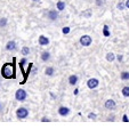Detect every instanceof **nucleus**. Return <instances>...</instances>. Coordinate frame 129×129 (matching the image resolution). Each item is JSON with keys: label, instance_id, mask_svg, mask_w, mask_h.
<instances>
[{"label": "nucleus", "instance_id": "6e6552de", "mask_svg": "<svg viewBox=\"0 0 129 129\" xmlns=\"http://www.w3.org/2000/svg\"><path fill=\"white\" fill-rule=\"evenodd\" d=\"M69 113H70V109L66 106H59L58 109V114L61 115V117H66V115H69Z\"/></svg>", "mask_w": 129, "mask_h": 129}, {"label": "nucleus", "instance_id": "f3484780", "mask_svg": "<svg viewBox=\"0 0 129 129\" xmlns=\"http://www.w3.org/2000/svg\"><path fill=\"white\" fill-rule=\"evenodd\" d=\"M106 59H107V62H113V61H114V54H113V53H109L106 55Z\"/></svg>", "mask_w": 129, "mask_h": 129}, {"label": "nucleus", "instance_id": "412c9836", "mask_svg": "<svg viewBox=\"0 0 129 129\" xmlns=\"http://www.w3.org/2000/svg\"><path fill=\"white\" fill-rule=\"evenodd\" d=\"M88 119L95 120V119H97V115H96V113H89L88 114Z\"/></svg>", "mask_w": 129, "mask_h": 129}, {"label": "nucleus", "instance_id": "bb28decb", "mask_svg": "<svg viewBox=\"0 0 129 129\" xmlns=\"http://www.w3.org/2000/svg\"><path fill=\"white\" fill-rule=\"evenodd\" d=\"M123 121H128V118H127V115H123Z\"/></svg>", "mask_w": 129, "mask_h": 129}, {"label": "nucleus", "instance_id": "b1692460", "mask_svg": "<svg viewBox=\"0 0 129 129\" xmlns=\"http://www.w3.org/2000/svg\"><path fill=\"white\" fill-rule=\"evenodd\" d=\"M96 5H97V6L103 5V0H97V1H96Z\"/></svg>", "mask_w": 129, "mask_h": 129}, {"label": "nucleus", "instance_id": "dca6fc26", "mask_svg": "<svg viewBox=\"0 0 129 129\" xmlns=\"http://www.w3.org/2000/svg\"><path fill=\"white\" fill-rule=\"evenodd\" d=\"M122 95H123L124 97H129V87L128 86L122 88Z\"/></svg>", "mask_w": 129, "mask_h": 129}, {"label": "nucleus", "instance_id": "2f4dec72", "mask_svg": "<svg viewBox=\"0 0 129 129\" xmlns=\"http://www.w3.org/2000/svg\"><path fill=\"white\" fill-rule=\"evenodd\" d=\"M32 1H38V0H32Z\"/></svg>", "mask_w": 129, "mask_h": 129}, {"label": "nucleus", "instance_id": "423d86ee", "mask_svg": "<svg viewBox=\"0 0 129 129\" xmlns=\"http://www.w3.org/2000/svg\"><path fill=\"white\" fill-rule=\"evenodd\" d=\"M104 106H105V109H106V110H114L115 106H117V103H115V101H113V100H111V98H110V100L105 101Z\"/></svg>", "mask_w": 129, "mask_h": 129}, {"label": "nucleus", "instance_id": "7c9ffc66", "mask_svg": "<svg viewBox=\"0 0 129 129\" xmlns=\"http://www.w3.org/2000/svg\"><path fill=\"white\" fill-rule=\"evenodd\" d=\"M78 91H79L78 89H76V90H74V95H78Z\"/></svg>", "mask_w": 129, "mask_h": 129}, {"label": "nucleus", "instance_id": "1a4fd4ad", "mask_svg": "<svg viewBox=\"0 0 129 129\" xmlns=\"http://www.w3.org/2000/svg\"><path fill=\"white\" fill-rule=\"evenodd\" d=\"M78 80H79L78 76H76V74H72V76H70V77H69V79H68V82L70 83L71 86H76L77 83H78Z\"/></svg>", "mask_w": 129, "mask_h": 129}, {"label": "nucleus", "instance_id": "393cba45", "mask_svg": "<svg viewBox=\"0 0 129 129\" xmlns=\"http://www.w3.org/2000/svg\"><path fill=\"white\" fill-rule=\"evenodd\" d=\"M41 121H42V122H46V121H49V119H48V118H46V117H44V118L41 119Z\"/></svg>", "mask_w": 129, "mask_h": 129}, {"label": "nucleus", "instance_id": "0eeeda50", "mask_svg": "<svg viewBox=\"0 0 129 129\" xmlns=\"http://www.w3.org/2000/svg\"><path fill=\"white\" fill-rule=\"evenodd\" d=\"M47 17H48L50 21H56L58 18V12L54 9H50L48 13H47Z\"/></svg>", "mask_w": 129, "mask_h": 129}, {"label": "nucleus", "instance_id": "f03ea898", "mask_svg": "<svg viewBox=\"0 0 129 129\" xmlns=\"http://www.w3.org/2000/svg\"><path fill=\"white\" fill-rule=\"evenodd\" d=\"M16 117L18 119H25L29 117V110L26 107H18L16 110Z\"/></svg>", "mask_w": 129, "mask_h": 129}, {"label": "nucleus", "instance_id": "7ed1b4c3", "mask_svg": "<svg viewBox=\"0 0 129 129\" xmlns=\"http://www.w3.org/2000/svg\"><path fill=\"white\" fill-rule=\"evenodd\" d=\"M26 97H27V93L24 89H18L16 93H15V98H16V101H18V102H24V101L26 100Z\"/></svg>", "mask_w": 129, "mask_h": 129}, {"label": "nucleus", "instance_id": "c85d7f7f", "mask_svg": "<svg viewBox=\"0 0 129 129\" xmlns=\"http://www.w3.org/2000/svg\"><path fill=\"white\" fill-rule=\"evenodd\" d=\"M83 15H86V16H87V17H89V16H90V12H87V13H86V14H83Z\"/></svg>", "mask_w": 129, "mask_h": 129}, {"label": "nucleus", "instance_id": "5701e85b", "mask_svg": "<svg viewBox=\"0 0 129 129\" xmlns=\"http://www.w3.org/2000/svg\"><path fill=\"white\" fill-rule=\"evenodd\" d=\"M70 32V27H64L63 29V33H69Z\"/></svg>", "mask_w": 129, "mask_h": 129}, {"label": "nucleus", "instance_id": "2eb2a0df", "mask_svg": "<svg viewBox=\"0 0 129 129\" xmlns=\"http://www.w3.org/2000/svg\"><path fill=\"white\" fill-rule=\"evenodd\" d=\"M120 78H121L122 80H129V72L128 71H123V72H121Z\"/></svg>", "mask_w": 129, "mask_h": 129}, {"label": "nucleus", "instance_id": "a211bd4d", "mask_svg": "<svg viewBox=\"0 0 129 129\" xmlns=\"http://www.w3.org/2000/svg\"><path fill=\"white\" fill-rule=\"evenodd\" d=\"M103 34H104L105 37H110V32H109V26L107 25H104V27H103Z\"/></svg>", "mask_w": 129, "mask_h": 129}, {"label": "nucleus", "instance_id": "f8f14e48", "mask_svg": "<svg viewBox=\"0 0 129 129\" xmlns=\"http://www.w3.org/2000/svg\"><path fill=\"white\" fill-rule=\"evenodd\" d=\"M40 58H41L42 62H48L50 59V54L48 51H42L41 55H40Z\"/></svg>", "mask_w": 129, "mask_h": 129}, {"label": "nucleus", "instance_id": "9b49d317", "mask_svg": "<svg viewBox=\"0 0 129 129\" xmlns=\"http://www.w3.org/2000/svg\"><path fill=\"white\" fill-rule=\"evenodd\" d=\"M6 49H7L8 51H14L15 49H16V42L13 41V40L8 41L7 44H6Z\"/></svg>", "mask_w": 129, "mask_h": 129}, {"label": "nucleus", "instance_id": "f257e3e1", "mask_svg": "<svg viewBox=\"0 0 129 129\" xmlns=\"http://www.w3.org/2000/svg\"><path fill=\"white\" fill-rule=\"evenodd\" d=\"M1 76L5 79H15V65L14 63H5L1 68Z\"/></svg>", "mask_w": 129, "mask_h": 129}, {"label": "nucleus", "instance_id": "cd10ccee", "mask_svg": "<svg viewBox=\"0 0 129 129\" xmlns=\"http://www.w3.org/2000/svg\"><path fill=\"white\" fill-rule=\"evenodd\" d=\"M126 7L129 8V0H127V1H126Z\"/></svg>", "mask_w": 129, "mask_h": 129}, {"label": "nucleus", "instance_id": "4468645a", "mask_svg": "<svg viewBox=\"0 0 129 129\" xmlns=\"http://www.w3.org/2000/svg\"><path fill=\"white\" fill-rule=\"evenodd\" d=\"M56 7H57V9H58L59 12H62V10L65 9V3H64V1H62V0H59L58 3L56 4Z\"/></svg>", "mask_w": 129, "mask_h": 129}, {"label": "nucleus", "instance_id": "6ab92c4d", "mask_svg": "<svg viewBox=\"0 0 129 129\" xmlns=\"http://www.w3.org/2000/svg\"><path fill=\"white\" fill-rule=\"evenodd\" d=\"M22 54L24 55V56L29 55V54H30V48H29V47H26V46L23 47V48H22Z\"/></svg>", "mask_w": 129, "mask_h": 129}, {"label": "nucleus", "instance_id": "aec40b11", "mask_svg": "<svg viewBox=\"0 0 129 129\" xmlns=\"http://www.w3.org/2000/svg\"><path fill=\"white\" fill-rule=\"evenodd\" d=\"M7 25V18L3 17V18H0V27H5Z\"/></svg>", "mask_w": 129, "mask_h": 129}, {"label": "nucleus", "instance_id": "a878e982", "mask_svg": "<svg viewBox=\"0 0 129 129\" xmlns=\"http://www.w3.org/2000/svg\"><path fill=\"white\" fill-rule=\"evenodd\" d=\"M122 58H123V57H122V55H118V61H119V62H121Z\"/></svg>", "mask_w": 129, "mask_h": 129}, {"label": "nucleus", "instance_id": "4be33fe9", "mask_svg": "<svg viewBox=\"0 0 129 129\" xmlns=\"http://www.w3.org/2000/svg\"><path fill=\"white\" fill-rule=\"evenodd\" d=\"M124 6H126V5H123V4H122V3H119V4H118V9H123V8H124Z\"/></svg>", "mask_w": 129, "mask_h": 129}, {"label": "nucleus", "instance_id": "c756f323", "mask_svg": "<svg viewBox=\"0 0 129 129\" xmlns=\"http://www.w3.org/2000/svg\"><path fill=\"white\" fill-rule=\"evenodd\" d=\"M109 120H112V121H113V120H114V117H113V115H112V117H109Z\"/></svg>", "mask_w": 129, "mask_h": 129}, {"label": "nucleus", "instance_id": "ddd939ff", "mask_svg": "<svg viewBox=\"0 0 129 129\" xmlns=\"http://www.w3.org/2000/svg\"><path fill=\"white\" fill-rule=\"evenodd\" d=\"M54 73H55V70H54V68H51V66H48V68H46V70H45V74L48 77L54 76Z\"/></svg>", "mask_w": 129, "mask_h": 129}, {"label": "nucleus", "instance_id": "39448f33", "mask_svg": "<svg viewBox=\"0 0 129 129\" xmlns=\"http://www.w3.org/2000/svg\"><path fill=\"white\" fill-rule=\"evenodd\" d=\"M98 85H100V81H98V79H96V78H91L87 81V86L89 89H95Z\"/></svg>", "mask_w": 129, "mask_h": 129}, {"label": "nucleus", "instance_id": "9d476101", "mask_svg": "<svg viewBox=\"0 0 129 129\" xmlns=\"http://www.w3.org/2000/svg\"><path fill=\"white\" fill-rule=\"evenodd\" d=\"M38 41H39L40 46H48V45H49V39L47 38L46 36H40Z\"/></svg>", "mask_w": 129, "mask_h": 129}, {"label": "nucleus", "instance_id": "473e14b6", "mask_svg": "<svg viewBox=\"0 0 129 129\" xmlns=\"http://www.w3.org/2000/svg\"><path fill=\"white\" fill-rule=\"evenodd\" d=\"M0 109H1V104H0Z\"/></svg>", "mask_w": 129, "mask_h": 129}, {"label": "nucleus", "instance_id": "20e7f679", "mask_svg": "<svg viewBox=\"0 0 129 129\" xmlns=\"http://www.w3.org/2000/svg\"><path fill=\"white\" fill-rule=\"evenodd\" d=\"M91 42H93V38L90 36H88V34H85V36H82L80 38V45L83 47H88L91 45Z\"/></svg>", "mask_w": 129, "mask_h": 129}]
</instances>
